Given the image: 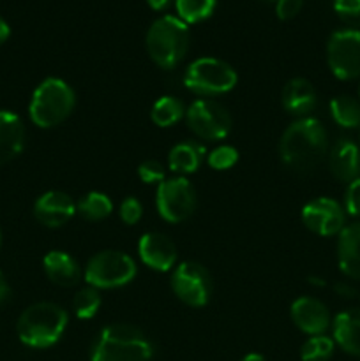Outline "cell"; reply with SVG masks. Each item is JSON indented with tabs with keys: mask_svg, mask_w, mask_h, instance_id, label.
Here are the masks:
<instances>
[{
	"mask_svg": "<svg viewBox=\"0 0 360 361\" xmlns=\"http://www.w3.org/2000/svg\"><path fill=\"white\" fill-rule=\"evenodd\" d=\"M328 154V134L316 118H299L282 133L279 155L289 169L311 171Z\"/></svg>",
	"mask_w": 360,
	"mask_h": 361,
	"instance_id": "obj_1",
	"label": "cell"
},
{
	"mask_svg": "<svg viewBox=\"0 0 360 361\" xmlns=\"http://www.w3.org/2000/svg\"><path fill=\"white\" fill-rule=\"evenodd\" d=\"M69 316L56 303L39 302L25 309L18 319V337L25 345L46 349L55 345L66 331Z\"/></svg>",
	"mask_w": 360,
	"mask_h": 361,
	"instance_id": "obj_2",
	"label": "cell"
},
{
	"mask_svg": "<svg viewBox=\"0 0 360 361\" xmlns=\"http://www.w3.org/2000/svg\"><path fill=\"white\" fill-rule=\"evenodd\" d=\"M154 349L140 328L109 324L102 328L92 348V361H150Z\"/></svg>",
	"mask_w": 360,
	"mask_h": 361,
	"instance_id": "obj_3",
	"label": "cell"
},
{
	"mask_svg": "<svg viewBox=\"0 0 360 361\" xmlns=\"http://www.w3.org/2000/svg\"><path fill=\"white\" fill-rule=\"evenodd\" d=\"M189 27L179 16H162L150 25L145 37L147 51L155 66L173 69L189 49Z\"/></svg>",
	"mask_w": 360,
	"mask_h": 361,
	"instance_id": "obj_4",
	"label": "cell"
},
{
	"mask_svg": "<svg viewBox=\"0 0 360 361\" xmlns=\"http://www.w3.org/2000/svg\"><path fill=\"white\" fill-rule=\"evenodd\" d=\"M76 106V95L60 78H46L34 90L28 106L30 120L41 129H52L66 122Z\"/></svg>",
	"mask_w": 360,
	"mask_h": 361,
	"instance_id": "obj_5",
	"label": "cell"
},
{
	"mask_svg": "<svg viewBox=\"0 0 360 361\" xmlns=\"http://www.w3.org/2000/svg\"><path fill=\"white\" fill-rule=\"evenodd\" d=\"M235 69L224 60L214 56H201L187 67L184 74V85L187 90L203 97H214L232 92L236 87Z\"/></svg>",
	"mask_w": 360,
	"mask_h": 361,
	"instance_id": "obj_6",
	"label": "cell"
},
{
	"mask_svg": "<svg viewBox=\"0 0 360 361\" xmlns=\"http://www.w3.org/2000/svg\"><path fill=\"white\" fill-rule=\"evenodd\" d=\"M136 263L120 250H102L90 257L85 268V281L95 289H116L136 277Z\"/></svg>",
	"mask_w": 360,
	"mask_h": 361,
	"instance_id": "obj_7",
	"label": "cell"
},
{
	"mask_svg": "<svg viewBox=\"0 0 360 361\" xmlns=\"http://www.w3.org/2000/svg\"><path fill=\"white\" fill-rule=\"evenodd\" d=\"M155 204L164 221L179 224L187 221L196 210V190L186 176L166 178L157 185Z\"/></svg>",
	"mask_w": 360,
	"mask_h": 361,
	"instance_id": "obj_8",
	"label": "cell"
},
{
	"mask_svg": "<svg viewBox=\"0 0 360 361\" xmlns=\"http://www.w3.org/2000/svg\"><path fill=\"white\" fill-rule=\"evenodd\" d=\"M187 127L194 136L205 141H221L232 133V116L228 109L210 99H198L186 109Z\"/></svg>",
	"mask_w": 360,
	"mask_h": 361,
	"instance_id": "obj_9",
	"label": "cell"
},
{
	"mask_svg": "<svg viewBox=\"0 0 360 361\" xmlns=\"http://www.w3.org/2000/svg\"><path fill=\"white\" fill-rule=\"evenodd\" d=\"M327 62L339 80L360 78V30L341 28L328 37Z\"/></svg>",
	"mask_w": 360,
	"mask_h": 361,
	"instance_id": "obj_10",
	"label": "cell"
},
{
	"mask_svg": "<svg viewBox=\"0 0 360 361\" xmlns=\"http://www.w3.org/2000/svg\"><path fill=\"white\" fill-rule=\"evenodd\" d=\"M172 289L176 298L186 305L205 307L212 295L210 274L194 261H184L176 264L172 275Z\"/></svg>",
	"mask_w": 360,
	"mask_h": 361,
	"instance_id": "obj_11",
	"label": "cell"
},
{
	"mask_svg": "<svg viewBox=\"0 0 360 361\" xmlns=\"http://www.w3.org/2000/svg\"><path fill=\"white\" fill-rule=\"evenodd\" d=\"M302 222L314 235L335 236L344 229L346 212L335 200L318 197L302 208Z\"/></svg>",
	"mask_w": 360,
	"mask_h": 361,
	"instance_id": "obj_12",
	"label": "cell"
},
{
	"mask_svg": "<svg viewBox=\"0 0 360 361\" xmlns=\"http://www.w3.org/2000/svg\"><path fill=\"white\" fill-rule=\"evenodd\" d=\"M292 319L300 331L307 335H325L330 326V312L327 305L313 296H300L292 303Z\"/></svg>",
	"mask_w": 360,
	"mask_h": 361,
	"instance_id": "obj_13",
	"label": "cell"
},
{
	"mask_svg": "<svg viewBox=\"0 0 360 361\" xmlns=\"http://www.w3.org/2000/svg\"><path fill=\"white\" fill-rule=\"evenodd\" d=\"M138 254L143 264L154 271H168L176 263V247L166 235L145 233L138 243Z\"/></svg>",
	"mask_w": 360,
	"mask_h": 361,
	"instance_id": "obj_14",
	"label": "cell"
},
{
	"mask_svg": "<svg viewBox=\"0 0 360 361\" xmlns=\"http://www.w3.org/2000/svg\"><path fill=\"white\" fill-rule=\"evenodd\" d=\"M76 214L73 197L60 190L44 192L34 204V215L46 228H62Z\"/></svg>",
	"mask_w": 360,
	"mask_h": 361,
	"instance_id": "obj_15",
	"label": "cell"
},
{
	"mask_svg": "<svg viewBox=\"0 0 360 361\" xmlns=\"http://www.w3.org/2000/svg\"><path fill=\"white\" fill-rule=\"evenodd\" d=\"M328 168L339 182L352 183L360 178V147L349 137H341L328 152Z\"/></svg>",
	"mask_w": 360,
	"mask_h": 361,
	"instance_id": "obj_16",
	"label": "cell"
},
{
	"mask_svg": "<svg viewBox=\"0 0 360 361\" xmlns=\"http://www.w3.org/2000/svg\"><path fill=\"white\" fill-rule=\"evenodd\" d=\"M281 102L282 108L289 115L296 116V118H307V115L313 113L314 108H316L318 95L309 80H306V78H293L282 88Z\"/></svg>",
	"mask_w": 360,
	"mask_h": 361,
	"instance_id": "obj_17",
	"label": "cell"
},
{
	"mask_svg": "<svg viewBox=\"0 0 360 361\" xmlns=\"http://www.w3.org/2000/svg\"><path fill=\"white\" fill-rule=\"evenodd\" d=\"M337 261L346 277L360 281V222L344 226L339 233Z\"/></svg>",
	"mask_w": 360,
	"mask_h": 361,
	"instance_id": "obj_18",
	"label": "cell"
},
{
	"mask_svg": "<svg viewBox=\"0 0 360 361\" xmlns=\"http://www.w3.org/2000/svg\"><path fill=\"white\" fill-rule=\"evenodd\" d=\"M25 147V126L18 115L0 111V164L11 162Z\"/></svg>",
	"mask_w": 360,
	"mask_h": 361,
	"instance_id": "obj_19",
	"label": "cell"
},
{
	"mask_svg": "<svg viewBox=\"0 0 360 361\" xmlns=\"http://www.w3.org/2000/svg\"><path fill=\"white\" fill-rule=\"evenodd\" d=\"M334 342L348 355L360 358V309L344 310L332 321Z\"/></svg>",
	"mask_w": 360,
	"mask_h": 361,
	"instance_id": "obj_20",
	"label": "cell"
},
{
	"mask_svg": "<svg viewBox=\"0 0 360 361\" xmlns=\"http://www.w3.org/2000/svg\"><path fill=\"white\" fill-rule=\"evenodd\" d=\"M42 264H44V271L49 281L60 288L76 286L81 277L80 264L76 263L73 256L62 252V250H52V252L46 254Z\"/></svg>",
	"mask_w": 360,
	"mask_h": 361,
	"instance_id": "obj_21",
	"label": "cell"
},
{
	"mask_svg": "<svg viewBox=\"0 0 360 361\" xmlns=\"http://www.w3.org/2000/svg\"><path fill=\"white\" fill-rule=\"evenodd\" d=\"M205 157V148L194 141H182L169 150L168 166L179 176L198 171Z\"/></svg>",
	"mask_w": 360,
	"mask_h": 361,
	"instance_id": "obj_22",
	"label": "cell"
},
{
	"mask_svg": "<svg viewBox=\"0 0 360 361\" xmlns=\"http://www.w3.org/2000/svg\"><path fill=\"white\" fill-rule=\"evenodd\" d=\"M330 115L344 129L360 127V101L352 95H337L330 101Z\"/></svg>",
	"mask_w": 360,
	"mask_h": 361,
	"instance_id": "obj_23",
	"label": "cell"
},
{
	"mask_svg": "<svg viewBox=\"0 0 360 361\" xmlns=\"http://www.w3.org/2000/svg\"><path fill=\"white\" fill-rule=\"evenodd\" d=\"M76 212L88 222H101L109 217L113 203L104 192H88L76 203Z\"/></svg>",
	"mask_w": 360,
	"mask_h": 361,
	"instance_id": "obj_24",
	"label": "cell"
},
{
	"mask_svg": "<svg viewBox=\"0 0 360 361\" xmlns=\"http://www.w3.org/2000/svg\"><path fill=\"white\" fill-rule=\"evenodd\" d=\"M186 116V108L180 99L173 97V95H164V97L157 99L155 104L152 106L150 118L157 127H172L175 126L179 120Z\"/></svg>",
	"mask_w": 360,
	"mask_h": 361,
	"instance_id": "obj_25",
	"label": "cell"
},
{
	"mask_svg": "<svg viewBox=\"0 0 360 361\" xmlns=\"http://www.w3.org/2000/svg\"><path fill=\"white\" fill-rule=\"evenodd\" d=\"M217 0H175L179 18L186 25L200 23L212 16Z\"/></svg>",
	"mask_w": 360,
	"mask_h": 361,
	"instance_id": "obj_26",
	"label": "cell"
},
{
	"mask_svg": "<svg viewBox=\"0 0 360 361\" xmlns=\"http://www.w3.org/2000/svg\"><path fill=\"white\" fill-rule=\"evenodd\" d=\"M335 342L327 335H314L300 349L302 361H328L334 355Z\"/></svg>",
	"mask_w": 360,
	"mask_h": 361,
	"instance_id": "obj_27",
	"label": "cell"
},
{
	"mask_svg": "<svg viewBox=\"0 0 360 361\" xmlns=\"http://www.w3.org/2000/svg\"><path fill=\"white\" fill-rule=\"evenodd\" d=\"M73 309L80 319H92L101 309V295L95 288H83L73 300Z\"/></svg>",
	"mask_w": 360,
	"mask_h": 361,
	"instance_id": "obj_28",
	"label": "cell"
},
{
	"mask_svg": "<svg viewBox=\"0 0 360 361\" xmlns=\"http://www.w3.org/2000/svg\"><path fill=\"white\" fill-rule=\"evenodd\" d=\"M236 161H239V152H236V148L229 147V145L214 148L208 155V166L215 171H224V169L233 168Z\"/></svg>",
	"mask_w": 360,
	"mask_h": 361,
	"instance_id": "obj_29",
	"label": "cell"
},
{
	"mask_svg": "<svg viewBox=\"0 0 360 361\" xmlns=\"http://www.w3.org/2000/svg\"><path fill=\"white\" fill-rule=\"evenodd\" d=\"M334 11L348 28L360 30V0H334Z\"/></svg>",
	"mask_w": 360,
	"mask_h": 361,
	"instance_id": "obj_30",
	"label": "cell"
},
{
	"mask_svg": "<svg viewBox=\"0 0 360 361\" xmlns=\"http://www.w3.org/2000/svg\"><path fill=\"white\" fill-rule=\"evenodd\" d=\"M138 176L141 178V182L148 183H161L166 180V173H164V166L161 164L159 161H154V159H148V161L141 162L140 168H138Z\"/></svg>",
	"mask_w": 360,
	"mask_h": 361,
	"instance_id": "obj_31",
	"label": "cell"
},
{
	"mask_svg": "<svg viewBox=\"0 0 360 361\" xmlns=\"http://www.w3.org/2000/svg\"><path fill=\"white\" fill-rule=\"evenodd\" d=\"M119 215L127 226H134L143 215V207H141L140 201L136 197H126V200L120 203Z\"/></svg>",
	"mask_w": 360,
	"mask_h": 361,
	"instance_id": "obj_32",
	"label": "cell"
},
{
	"mask_svg": "<svg viewBox=\"0 0 360 361\" xmlns=\"http://www.w3.org/2000/svg\"><path fill=\"white\" fill-rule=\"evenodd\" d=\"M344 212L352 217H360V178L348 183L344 192Z\"/></svg>",
	"mask_w": 360,
	"mask_h": 361,
	"instance_id": "obj_33",
	"label": "cell"
},
{
	"mask_svg": "<svg viewBox=\"0 0 360 361\" xmlns=\"http://www.w3.org/2000/svg\"><path fill=\"white\" fill-rule=\"evenodd\" d=\"M304 0H277L275 2V14L279 20H292L300 13Z\"/></svg>",
	"mask_w": 360,
	"mask_h": 361,
	"instance_id": "obj_34",
	"label": "cell"
},
{
	"mask_svg": "<svg viewBox=\"0 0 360 361\" xmlns=\"http://www.w3.org/2000/svg\"><path fill=\"white\" fill-rule=\"evenodd\" d=\"M334 289L342 298H356V289L353 286L346 284V282H339V284H335Z\"/></svg>",
	"mask_w": 360,
	"mask_h": 361,
	"instance_id": "obj_35",
	"label": "cell"
},
{
	"mask_svg": "<svg viewBox=\"0 0 360 361\" xmlns=\"http://www.w3.org/2000/svg\"><path fill=\"white\" fill-rule=\"evenodd\" d=\"M9 296H11V288L9 284H7L6 277L2 275V271H0V305H2L4 302H7Z\"/></svg>",
	"mask_w": 360,
	"mask_h": 361,
	"instance_id": "obj_36",
	"label": "cell"
},
{
	"mask_svg": "<svg viewBox=\"0 0 360 361\" xmlns=\"http://www.w3.org/2000/svg\"><path fill=\"white\" fill-rule=\"evenodd\" d=\"M9 35H11L9 25H7V21L4 20V18H0V46L9 39Z\"/></svg>",
	"mask_w": 360,
	"mask_h": 361,
	"instance_id": "obj_37",
	"label": "cell"
},
{
	"mask_svg": "<svg viewBox=\"0 0 360 361\" xmlns=\"http://www.w3.org/2000/svg\"><path fill=\"white\" fill-rule=\"evenodd\" d=\"M168 2H169V0H147L148 6H150L152 9H155V11L164 9V7L168 6Z\"/></svg>",
	"mask_w": 360,
	"mask_h": 361,
	"instance_id": "obj_38",
	"label": "cell"
},
{
	"mask_svg": "<svg viewBox=\"0 0 360 361\" xmlns=\"http://www.w3.org/2000/svg\"><path fill=\"white\" fill-rule=\"evenodd\" d=\"M242 361H265V358L261 355H256V353H253V355H247Z\"/></svg>",
	"mask_w": 360,
	"mask_h": 361,
	"instance_id": "obj_39",
	"label": "cell"
},
{
	"mask_svg": "<svg viewBox=\"0 0 360 361\" xmlns=\"http://www.w3.org/2000/svg\"><path fill=\"white\" fill-rule=\"evenodd\" d=\"M0 245H2V233H0Z\"/></svg>",
	"mask_w": 360,
	"mask_h": 361,
	"instance_id": "obj_40",
	"label": "cell"
},
{
	"mask_svg": "<svg viewBox=\"0 0 360 361\" xmlns=\"http://www.w3.org/2000/svg\"><path fill=\"white\" fill-rule=\"evenodd\" d=\"M267 2H277V0H267Z\"/></svg>",
	"mask_w": 360,
	"mask_h": 361,
	"instance_id": "obj_41",
	"label": "cell"
},
{
	"mask_svg": "<svg viewBox=\"0 0 360 361\" xmlns=\"http://www.w3.org/2000/svg\"><path fill=\"white\" fill-rule=\"evenodd\" d=\"M359 101H360V88H359Z\"/></svg>",
	"mask_w": 360,
	"mask_h": 361,
	"instance_id": "obj_42",
	"label": "cell"
}]
</instances>
